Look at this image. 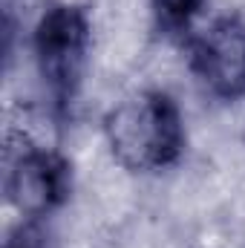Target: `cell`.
Instances as JSON below:
<instances>
[{
    "instance_id": "obj_6",
    "label": "cell",
    "mask_w": 245,
    "mask_h": 248,
    "mask_svg": "<svg viewBox=\"0 0 245 248\" xmlns=\"http://www.w3.org/2000/svg\"><path fill=\"white\" fill-rule=\"evenodd\" d=\"M3 248H52V240L41 219H23L6 240Z\"/></svg>"
},
{
    "instance_id": "obj_1",
    "label": "cell",
    "mask_w": 245,
    "mask_h": 248,
    "mask_svg": "<svg viewBox=\"0 0 245 248\" xmlns=\"http://www.w3.org/2000/svg\"><path fill=\"white\" fill-rule=\"evenodd\" d=\"M104 139L113 159L130 173L173 168L184 153V119L165 90H138L104 116Z\"/></svg>"
},
{
    "instance_id": "obj_3",
    "label": "cell",
    "mask_w": 245,
    "mask_h": 248,
    "mask_svg": "<svg viewBox=\"0 0 245 248\" xmlns=\"http://www.w3.org/2000/svg\"><path fill=\"white\" fill-rule=\"evenodd\" d=\"M190 69L199 84L219 101L245 95V20L222 15L187 41Z\"/></svg>"
},
{
    "instance_id": "obj_2",
    "label": "cell",
    "mask_w": 245,
    "mask_h": 248,
    "mask_svg": "<svg viewBox=\"0 0 245 248\" xmlns=\"http://www.w3.org/2000/svg\"><path fill=\"white\" fill-rule=\"evenodd\" d=\"M92 46L90 12L78 3H52L32 29L38 78L58 113H69L84 84Z\"/></svg>"
},
{
    "instance_id": "obj_4",
    "label": "cell",
    "mask_w": 245,
    "mask_h": 248,
    "mask_svg": "<svg viewBox=\"0 0 245 248\" xmlns=\"http://www.w3.org/2000/svg\"><path fill=\"white\" fill-rule=\"evenodd\" d=\"M72 190V168L58 150L23 147L6 176V196L23 219H44L58 211Z\"/></svg>"
},
{
    "instance_id": "obj_5",
    "label": "cell",
    "mask_w": 245,
    "mask_h": 248,
    "mask_svg": "<svg viewBox=\"0 0 245 248\" xmlns=\"http://www.w3.org/2000/svg\"><path fill=\"white\" fill-rule=\"evenodd\" d=\"M205 6L208 0H150V15H153L156 29L165 38L187 44L196 32L193 26L202 17Z\"/></svg>"
}]
</instances>
